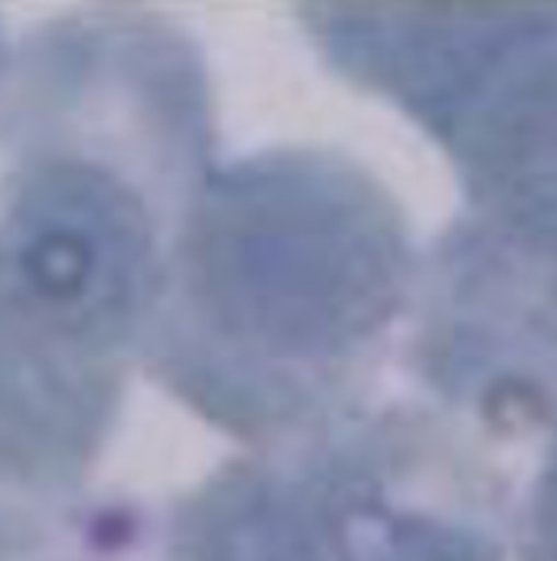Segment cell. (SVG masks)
Here are the masks:
<instances>
[{
  "label": "cell",
  "mask_w": 557,
  "mask_h": 561,
  "mask_svg": "<svg viewBox=\"0 0 557 561\" xmlns=\"http://www.w3.org/2000/svg\"><path fill=\"white\" fill-rule=\"evenodd\" d=\"M397 85L466 181V224L557 273V7L404 10Z\"/></svg>",
  "instance_id": "1"
},
{
  "label": "cell",
  "mask_w": 557,
  "mask_h": 561,
  "mask_svg": "<svg viewBox=\"0 0 557 561\" xmlns=\"http://www.w3.org/2000/svg\"><path fill=\"white\" fill-rule=\"evenodd\" d=\"M522 561H557V434L525 506Z\"/></svg>",
  "instance_id": "2"
}]
</instances>
